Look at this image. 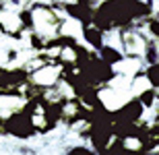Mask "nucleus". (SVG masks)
Wrapping results in <instances>:
<instances>
[{
	"label": "nucleus",
	"instance_id": "nucleus-1",
	"mask_svg": "<svg viewBox=\"0 0 159 155\" xmlns=\"http://www.w3.org/2000/svg\"><path fill=\"white\" fill-rule=\"evenodd\" d=\"M4 134L19 139V141H27L37 134L35 124H33V116L25 112V110H15V112L4 118Z\"/></svg>",
	"mask_w": 159,
	"mask_h": 155
},
{
	"label": "nucleus",
	"instance_id": "nucleus-2",
	"mask_svg": "<svg viewBox=\"0 0 159 155\" xmlns=\"http://www.w3.org/2000/svg\"><path fill=\"white\" fill-rule=\"evenodd\" d=\"M145 112L147 107L139 102L136 95H132L126 103H122L118 110L112 112V122H141L145 118Z\"/></svg>",
	"mask_w": 159,
	"mask_h": 155
},
{
	"label": "nucleus",
	"instance_id": "nucleus-3",
	"mask_svg": "<svg viewBox=\"0 0 159 155\" xmlns=\"http://www.w3.org/2000/svg\"><path fill=\"white\" fill-rule=\"evenodd\" d=\"M81 37H83V42H85V46L91 48L93 52H97L106 43V33L101 29H97L93 23H83L81 25Z\"/></svg>",
	"mask_w": 159,
	"mask_h": 155
},
{
	"label": "nucleus",
	"instance_id": "nucleus-4",
	"mask_svg": "<svg viewBox=\"0 0 159 155\" xmlns=\"http://www.w3.org/2000/svg\"><path fill=\"white\" fill-rule=\"evenodd\" d=\"M95 54H97V58H99L101 62H106L107 66H118V64L124 62V52L120 48H116V46H112V43H103Z\"/></svg>",
	"mask_w": 159,
	"mask_h": 155
},
{
	"label": "nucleus",
	"instance_id": "nucleus-5",
	"mask_svg": "<svg viewBox=\"0 0 159 155\" xmlns=\"http://www.w3.org/2000/svg\"><path fill=\"white\" fill-rule=\"evenodd\" d=\"M134 95L139 97V102H141L143 106L147 107V110H151V107H155V103H157V89H155V87H149V89L136 91Z\"/></svg>",
	"mask_w": 159,
	"mask_h": 155
},
{
	"label": "nucleus",
	"instance_id": "nucleus-6",
	"mask_svg": "<svg viewBox=\"0 0 159 155\" xmlns=\"http://www.w3.org/2000/svg\"><path fill=\"white\" fill-rule=\"evenodd\" d=\"M68 153H91V147H83V145H75V147H68Z\"/></svg>",
	"mask_w": 159,
	"mask_h": 155
},
{
	"label": "nucleus",
	"instance_id": "nucleus-7",
	"mask_svg": "<svg viewBox=\"0 0 159 155\" xmlns=\"http://www.w3.org/2000/svg\"><path fill=\"white\" fill-rule=\"evenodd\" d=\"M17 58H19L17 50H8V52H6V60H11V62H12V60H17Z\"/></svg>",
	"mask_w": 159,
	"mask_h": 155
}]
</instances>
